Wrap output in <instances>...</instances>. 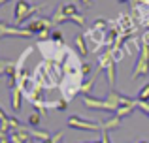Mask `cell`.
Here are the masks:
<instances>
[{"instance_id":"4","label":"cell","mask_w":149,"mask_h":143,"mask_svg":"<svg viewBox=\"0 0 149 143\" xmlns=\"http://www.w3.org/2000/svg\"><path fill=\"white\" fill-rule=\"evenodd\" d=\"M68 126L70 128H76V130H87V132H96V130L102 132L100 122H93V121H89V119H79V117H76V115L68 119Z\"/></svg>"},{"instance_id":"14","label":"cell","mask_w":149,"mask_h":143,"mask_svg":"<svg viewBox=\"0 0 149 143\" xmlns=\"http://www.w3.org/2000/svg\"><path fill=\"white\" fill-rule=\"evenodd\" d=\"M136 102H138V100H136ZM134 109H136V106H121L119 109H117L115 117H119V119H125V117H128V115H130Z\"/></svg>"},{"instance_id":"13","label":"cell","mask_w":149,"mask_h":143,"mask_svg":"<svg viewBox=\"0 0 149 143\" xmlns=\"http://www.w3.org/2000/svg\"><path fill=\"white\" fill-rule=\"evenodd\" d=\"M40 119H42V115L38 113V111H32V113L26 117V124H29L30 128H38V124H40Z\"/></svg>"},{"instance_id":"16","label":"cell","mask_w":149,"mask_h":143,"mask_svg":"<svg viewBox=\"0 0 149 143\" xmlns=\"http://www.w3.org/2000/svg\"><path fill=\"white\" fill-rule=\"evenodd\" d=\"M138 100L140 102H149V83H146L142 87V90L138 92Z\"/></svg>"},{"instance_id":"5","label":"cell","mask_w":149,"mask_h":143,"mask_svg":"<svg viewBox=\"0 0 149 143\" xmlns=\"http://www.w3.org/2000/svg\"><path fill=\"white\" fill-rule=\"evenodd\" d=\"M26 30H30L32 34H40V32H44V30H55V26H53V21H51V19L36 17L26 25Z\"/></svg>"},{"instance_id":"18","label":"cell","mask_w":149,"mask_h":143,"mask_svg":"<svg viewBox=\"0 0 149 143\" xmlns=\"http://www.w3.org/2000/svg\"><path fill=\"white\" fill-rule=\"evenodd\" d=\"M108 21H104V19H98V21H95V25H93V28L95 30H108Z\"/></svg>"},{"instance_id":"15","label":"cell","mask_w":149,"mask_h":143,"mask_svg":"<svg viewBox=\"0 0 149 143\" xmlns=\"http://www.w3.org/2000/svg\"><path fill=\"white\" fill-rule=\"evenodd\" d=\"M68 21H72V23H76V25H79L81 28L85 26V17L79 13V11H77V13H74V15H70V17H68Z\"/></svg>"},{"instance_id":"12","label":"cell","mask_w":149,"mask_h":143,"mask_svg":"<svg viewBox=\"0 0 149 143\" xmlns=\"http://www.w3.org/2000/svg\"><path fill=\"white\" fill-rule=\"evenodd\" d=\"M30 136H32V137H36V140H40V141H45V140H49V137H51V134L47 132V130L30 128Z\"/></svg>"},{"instance_id":"1","label":"cell","mask_w":149,"mask_h":143,"mask_svg":"<svg viewBox=\"0 0 149 143\" xmlns=\"http://www.w3.org/2000/svg\"><path fill=\"white\" fill-rule=\"evenodd\" d=\"M45 6H47V4H36V6H32V4H29L26 0H17V4H15V10H13V13H15V25L19 26L23 21H26L30 15L40 13V11L44 10Z\"/></svg>"},{"instance_id":"23","label":"cell","mask_w":149,"mask_h":143,"mask_svg":"<svg viewBox=\"0 0 149 143\" xmlns=\"http://www.w3.org/2000/svg\"><path fill=\"white\" fill-rule=\"evenodd\" d=\"M100 143H111L109 141V132H100Z\"/></svg>"},{"instance_id":"25","label":"cell","mask_w":149,"mask_h":143,"mask_svg":"<svg viewBox=\"0 0 149 143\" xmlns=\"http://www.w3.org/2000/svg\"><path fill=\"white\" fill-rule=\"evenodd\" d=\"M81 4H83L85 8H91L93 4H95V0H81Z\"/></svg>"},{"instance_id":"10","label":"cell","mask_w":149,"mask_h":143,"mask_svg":"<svg viewBox=\"0 0 149 143\" xmlns=\"http://www.w3.org/2000/svg\"><path fill=\"white\" fill-rule=\"evenodd\" d=\"M100 126H102V132H109V130H115L121 126V119L119 117H111L108 121H100Z\"/></svg>"},{"instance_id":"20","label":"cell","mask_w":149,"mask_h":143,"mask_svg":"<svg viewBox=\"0 0 149 143\" xmlns=\"http://www.w3.org/2000/svg\"><path fill=\"white\" fill-rule=\"evenodd\" d=\"M136 100H138V98H136ZM136 107H138V109H142L143 113L149 117V102H140V100H138V102H136Z\"/></svg>"},{"instance_id":"21","label":"cell","mask_w":149,"mask_h":143,"mask_svg":"<svg viewBox=\"0 0 149 143\" xmlns=\"http://www.w3.org/2000/svg\"><path fill=\"white\" fill-rule=\"evenodd\" d=\"M79 73H81V75H91V64H89V62H81Z\"/></svg>"},{"instance_id":"28","label":"cell","mask_w":149,"mask_h":143,"mask_svg":"<svg viewBox=\"0 0 149 143\" xmlns=\"http://www.w3.org/2000/svg\"><path fill=\"white\" fill-rule=\"evenodd\" d=\"M117 2H121V4H125V2H130V0H117Z\"/></svg>"},{"instance_id":"30","label":"cell","mask_w":149,"mask_h":143,"mask_svg":"<svg viewBox=\"0 0 149 143\" xmlns=\"http://www.w3.org/2000/svg\"><path fill=\"white\" fill-rule=\"evenodd\" d=\"M29 143H32V140H30V141H29Z\"/></svg>"},{"instance_id":"11","label":"cell","mask_w":149,"mask_h":143,"mask_svg":"<svg viewBox=\"0 0 149 143\" xmlns=\"http://www.w3.org/2000/svg\"><path fill=\"white\" fill-rule=\"evenodd\" d=\"M100 72H95V75L91 77V79H87V81H83V85H81V90L79 92H83V96H89V92L95 88V83H96V75H98Z\"/></svg>"},{"instance_id":"19","label":"cell","mask_w":149,"mask_h":143,"mask_svg":"<svg viewBox=\"0 0 149 143\" xmlns=\"http://www.w3.org/2000/svg\"><path fill=\"white\" fill-rule=\"evenodd\" d=\"M51 41H57V44H64V38H62L61 30H53V32H51Z\"/></svg>"},{"instance_id":"29","label":"cell","mask_w":149,"mask_h":143,"mask_svg":"<svg viewBox=\"0 0 149 143\" xmlns=\"http://www.w3.org/2000/svg\"><path fill=\"white\" fill-rule=\"evenodd\" d=\"M138 143H147V141H138Z\"/></svg>"},{"instance_id":"27","label":"cell","mask_w":149,"mask_h":143,"mask_svg":"<svg viewBox=\"0 0 149 143\" xmlns=\"http://www.w3.org/2000/svg\"><path fill=\"white\" fill-rule=\"evenodd\" d=\"M6 2H10V0H0V6H4Z\"/></svg>"},{"instance_id":"6","label":"cell","mask_w":149,"mask_h":143,"mask_svg":"<svg viewBox=\"0 0 149 143\" xmlns=\"http://www.w3.org/2000/svg\"><path fill=\"white\" fill-rule=\"evenodd\" d=\"M0 36H21V38H32L34 34L26 28H19V26H11L8 23H0Z\"/></svg>"},{"instance_id":"22","label":"cell","mask_w":149,"mask_h":143,"mask_svg":"<svg viewBox=\"0 0 149 143\" xmlns=\"http://www.w3.org/2000/svg\"><path fill=\"white\" fill-rule=\"evenodd\" d=\"M51 32H53V30H44V32H40L38 34V38H40V41H45V40H51Z\"/></svg>"},{"instance_id":"8","label":"cell","mask_w":149,"mask_h":143,"mask_svg":"<svg viewBox=\"0 0 149 143\" xmlns=\"http://www.w3.org/2000/svg\"><path fill=\"white\" fill-rule=\"evenodd\" d=\"M21 88L15 87L13 90H10V102H11V109L15 111V113H19V109H21Z\"/></svg>"},{"instance_id":"17","label":"cell","mask_w":149,"mask_h":143,"mask_svg":"<svg viewBox=\"0 0 149 143\" xmlns=\"http://www.w3.org/2000/svg\"><path fill=\"white\" fill-rule=\"evenodd\" d=\"M62 130H58L57 134H53V136L49 137V140H45V141H42V143H62Z\"/></svg>"},{"instance_id":"24","label":"cell","mask_w":149,"mask_h":143,"mask_svg":"<svg viewBox=\"0 0 149 143\" xmlns=\"http://www.w3.org/2000/svg\"><path fill=\"white\" fill-rule=\"evenodd\" d=\"M142 44L143 45H149V30H146V32L142 34Z\"/></svg>"},{"instance_id":"9","label":"cell","mask_w":149,"mask_h":143,"mask_svg":"<svg viewBox=\"0 0 149 143\" xmlns=\"http://www.w3.org/2000/svg\"><path fill=\"white\" fill-rule=\"evenodd\" d=\"M49 19L53 21V26H58V25H62V23H66V21H68V17H66L64 10H62V4H58V6H57V10H55V13L51 15Z\"/></svg>"},{"instance_id":"7","label":"cell","mask_w":149,"mask_h":143,"mask_svg":"<svg viewBox=\"0 0 149 143\" xmlns=\"http://www.w3.org/2000/svg\"><path fill=\"white\" fill-rule=\"evenodd\" d=\"M74 45H76V49H77V53H79L81 55V59H85V57L89 55V51H91V49L87 47V41H85V36L83 34H77L76 38H74Z\"/></svg>"},{"instance_id":"3","label":"cell","mask_w":149,"mask_h":143,"mask_svg":"<svg viewBox=\"0 0 149 143\" xmlns=\"http://www.w3.org/2000/svg\"><path fill=\"white\" fill-rule=\"evenodd\" d=\"M83 104L85 107H89V109H98V111H113V113H117V109L119 107L115 106V104H111L109 100H98V98H91V96H83Z\"/></svg>"},{"instance_id":"26","label":"cell","mask_w":149,"mask_h":143,"mask_svg":"<svg viewBox=\"0 0 149 143\" xmlns=\"http://www.w3.org/2000/svg\"><path fill=\"white\" fill-rule=\"evenodd\" d=\"M10 136V134H6V132H2V130H0V140H4V137H8Z\"/></svg>"},{"instance_id":"2","label":"cell","mask_w":149,"mask_h":143,"mask_svg":"<svg viewBox=\"0 0 149 143\" xmlns=\"http://www.w3.org/2000/svg\"><path fill=\"white\" fill-rule=\"evenodd\" d=\"M140 77H149V45H143V44H142V49H140L136 66L132 70V79L136 81Z\"/></svg>"}]
</instances>
